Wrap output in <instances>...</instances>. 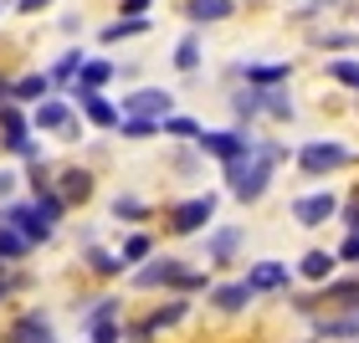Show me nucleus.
Wrapping results in <instances>:
<instances>
[{
    "label": "nucleus",
    "mask_w": 359,
    "mask_h": 343,
    "mask_svg": "<svg viewBox=\"0 0 359 343\" xmlns=\"http://www.w3.org/2000/svg\"><path fill=\"white\" fill-rule=\"evenodd\" d=\"M252 298H257V292H252L247 282H226V287H216V292H210V302H216L221 313H241V307H247Z\"/></svg>",
    "instance_id": "nucleus-11"
},
{
    "label": "nucleus",
    "mask_w": 359,
    "mask_h": 343,
    "mask_svg": "<svg viewBox=\"0 0 359 343\" xmlns=\"http://www.w3.org/2000/svg\"><path fill=\"white\" fill-rule=\"evenodd\" d=\"M262 113H267V118H277V123H287V118H292V97L272 88V92L262 97Z\"/></svg>",
    "instance_id": "nucleus-21"
},
{
    "label": "nucleus",
    "mask_w": 359,
    "mask_h": 343,
    "mask_svg": "<svg viewBox=\"0 0 359 343\" xmlns=\"http://www.w3.org/2000/svg\"><path fill=\"white\" fill-rule=\"evenodd\" d=\"M123 108L134 113V118H159V123H165V118H170V92H165V88H139Z\"/></svg>",
    "instance_id": "nucleus-7"
},
{
    "label": "nucleus",
    "mask_w": 359,
    "mask_h": 343,
    "mask_svg": "<svg viewBox=\"0 0 359 343\" xmlns=\"http://www.w3.org/2000/svg\"><path fill=\"white\" fill-rule=\"evenodd\" d=\"M308 6H334V0H308Z\"/></svg>",
    "instance_id": "nucleus-35"
},
{
    "label": "nucleus",
    "mask_w": 359,
    "mask_h": 343,
    "mask_svg": "<svg viewBox=\"0 0 359 343\" xmlns=\"http://www.w3.org/2000/svg\"><path fill=\"white\" fill-rule=\"evenodd\" d=\"M6 343H52V328H46L41 318H21V323L6 333Z\"/></svg>",
    "instance_id": "nucleus-13"
},
{
    "label": "nucleus",
    "mask_w": 359,
    "mask_h": 343,
    "mask_svg": "<svg viewBox=\"0 0 359 343\" xmlns=\"http://www.w3.org/2000/svg\"><path fill=\"white\" fill-rule=\"evenodd\" d=\"M201 57H205V46H201L195 31H190V36H180V46H175V67L180 72H195V67H201Z\"/></svg>",
    "instance_id": "nucleus-15"
},
{
    "label": "nucleus",
    "mask_w": 359,
    "mask_h": 343,
    "mask_svg": "<svg viewBox=\"0 0 359 343\" xmlns=\"http://www.w3.org/2000/svg\"><path fill=\"white\" fill-rule=\"evenodd\" d=\"M108 77H113V62H97L93 57V62H83V83H77V92H97Z\"/></svg>",
    "instance_id": "nucleus-17"
},
{
    "label": "nucleus",
    "mask_w": 359,
    "mask_h": 343,
    "mask_svg": "<svg viewBox=\"0 0 359 343\" xmlns=\"http://www.w3.org/2000/svg\"><path fill=\"white\" fill-rule=\"evenodd\" d=\"M318 338H359V313H344V318H318Z\"/></svg>",
    "instance_id": "nucleus-16"
},
{
    "label": "nucleus",
    "mask_w": 359,
    "mask_h": 343,
    "mask_svg": "<svg viewBox=\"0 0 359 343\" xmlns=\"http://www.w3.org/2000/svg\"><path fill=\"white\" fill-rule=\"evenodd\" d=\"M15 97H46V77L36 72V77H21L15 83Z\"/></svg>",
    "instance_id": "nucleus-28"
},
{
    "label": "nucleus",
    "mask_w": 359,
    "mask_h": 343,
    "mask_svg": "<svg viewBox=\"0 0 359 343\" xmlns=\"http://www.w3.org/2000/svg\"><path fill=\"white\" fill-rule=\"evenodd\" d=\"M236 251H241V225H221V231L205 241V256L216 261V267H226V261H231Z\"/></svg>",
    "instance_id": "nucleus-10"
},
{
    "label": "nucleus",
    "mask_w": 359,
    "mask_h": 343,
    "mask_svg": "<svg viewBox=\"0 0 359 343\" xmlns=\"http://www.w3.org/2000/svg\"><path fill=\"white\" fill-rule=\"evenodd\" d=\"M165 134H175V139H201L205 128L195 123V118H165Z\"/></svg>",
    "instance_id": "nucleus-25"
},
{
    "label": "nucleus",
    "mask_w": 359,
    "mask_h": 343,
    "mask_svg": "<svg viewBox=\"0 0 359 343\" xmlns=\"http://www.w3.org/2000/svg\"><path fill=\"white\" fill-rule=\"evenodd\" d=\"M118 128H123L128 139H149V134H159L165 123H159V118H128V123H118Z\"/></svg>",
    "instance_id": "nucleus-24"
},
{
    "label": "nucleus",
    "mask_w": 359,
    "mask_h": 343,
    "mask_svg": "<svg viewBox=\"0 0 359 343\" xmlns=\"http://www.w3.org/2000/svg\"><path fill=\"white\" fill-rule=\"evenodd\" d=\"M118 338V328H113V323H103V328H93V343H113Z\"/></svg>",
    "instance_id": "nucleus-31"
},
{
    "label": "nucleus",
    "mask_w": 359,
    "mask_h": 343,
    "mask_svg": "<svg viewBox=\"0 0 359 343\" xmlns=\"http://www.w3.org/2000/svg\"><path fill=\"white\" fill-rule=\"evenodd\" d=\"M287 282H292L287 261H257V267L247 272V287H252V292H283Z\"/></svg>",
    "instance_id": "nucleus-8"
},
{
    "label": "nucleus",
    "mask_w": 359,
    "mask_h": 343,
    "mask_svg": "<svg viewBox=\"0 0 359 343\" xmlns=\"http://www.w3.org/2000/svg\"><path fill=\"white\" fill-rule=\"evenodd\" d=\"M36 123H41V128H67L72 118H67V108H62V103H41V108H36Z\"/></svg>",
    "instance_id": "nucleus-22"
},
{
    "label": "nucleus",
    "mask_w": 359,
    "mask_h": 343,
    "mask_svg": "<svg viewBox=\"0 0 359 343\" xmlns=\"http://www.w3.org/2000/svg\"><path fill=\"white\" fill-rule=\"evenodd\" d=\"M21 251H26V241H21V236L0 231V256H21Z\"/></svg>",
    "instance_id": "nucleus-29"
},
{
    "label": "nucleus",
    "mask_w": 359,
    "mask_h": 343,
    "mask_svg": "<svg viewBox=\"0 0 359 343\" xmlns=\"http://www.w3.org/2000/svg\"><path fill=\"white\" fill-rule=\"evenodd\" d=\"M236 10V0H185V21L190 26H210V21H226Z\"/></svg>",
    "instance_id": "nucleus-9"
},
{
    "label": "nucleus",
    "mask_w": 359,
    "mask_h": 343,
    "mask_svg": "<svg viewBox=\"0 0 359 343\" xmlns=\"http://www.w3.org/2000/svg\"><path fill=\"white\" fill-rule=\"evenodd\" d=\"M149 246H154L149 236H128V241H123V261H144V256H149Z\"/></svg>",
    "instance_id": "nucleus-27"
},
{
    "label": "nucleus",
    "mask_w": 359,
    "mask_h": 343,
    "mask_svg": "<svg viewBox=\"0 0 359 343\" xmlns=\"http://www.w3.org/2000/svg\"><path fill=\"white\" fill-rule=\"evenodd\" d=\"M339 261H359V231H349V241L339 246Z\"/></svg>",
    "instance_id": "nucleus-30"
},
{
    "label": "nucleus",
    "mask_w": 359,
    "mask_h": 343,
    "mask_svg": "<svg viewBox=\"0 0 359 343\" xmlns=\"http://www.w3.org/2000/svg\"><path fill=\"white\" fill-rule=\"evenodd\" d=\"M354 31H313V46H323V52H354Z\"/></svg>",
    "instance_id": "nucleus-19"
},
{
    "label": "nucleus",
    "mask_w": 359,
    "mask_h": 343,
    "mask_svg": "<svg viewBox=\"0 0 359 343\" xmlns=\"http://www.w3.org/2000/svg\"><path fill=\"white\" fill-rule=\"evenodd\" d=\"M15 6H21V10L31 15V10H36V6H46V0H15Z\"/></svg>",
    "instance_id": "nucleus-33"
},
{
    "label": "nucleus",
    "mask_w": 359,
    "mask_h": 343,
    "mask_svg": "<svg viewBox=\"0 0 359 343\" xmlns=\"http://www.w3.org/2000/svg\"><path fill=\"white\" fill-rule=\"evenodd\" d=\"M231 77H247V88L272 92L277 83H287V77H292V62H236Z\"/></svg>",
    "instance_id": "nucleus-5"
},
{
    "label": "nucleus",
    "mask_w": 359,
    "mask_h": 343,
    "mask_svg": "<svg viewBox=\"0 0 359 343\" xmlns=\"http://www.w3.org/2000/svg\"><path fill=\"white\" fill-rule=\"evenodd\" d=\"M277 159H287L283 144H257V154L236 159V164H226V185H231V195L241 205H257L267 195V179L277 169Z\"/></svg>",
    "instance_id": "nucleus-1"
},
{
    "label": "nucleus",
    "mask_w": 359,
    "mask_h": 343,
    "mask_svg": "<svg viewBox=\"0 0 359 343\" xmlns=\"http://www.w3.org/2000/svg\"><path fill=\"white\" fill-rule=\"evenodd\" d=\"M113 216H128V220H144V200H134V195H118V200H113Z\"/></svg>",
    "instance_id": "nucleus-26"
},
{
    "label": "nucleus",
    "mask_w": 359,
    "mask_h": 343,
    "mask_svg": "<svg viewBox=\"0 0 359 343\" xmlns=\"http://www.w3.org/2000/svg\"><path fill=\"white\" fill-rule=\"evenodd\" d=\"M210 216H216V195H195V200H180V205L170 210V231L190 236V231H201Z\"/></svg>",
    "instance_id": "nucleus-4"
},
{
    "label": "nucleus",
    "mask_w": 359,
    "mask_h": 343,
    "mask_svg": "<svg viewBox=\"0 0 359 343\" xmlns=\"http://www.w3.org/2000/svg\"><path fill=\"white\" fill-rule=\"evenodd\" d=\"M149 6H154V0H123V15H144Z\"/></svg>",
    "instance_id": "nucleus-32"
},
{
    "label": "nucleus",
    "mask_w": 359,
    "mask_h": 343,
    "mask_svg": "<svg viewBox=\"0 0 359 343\" xmlns=\"http://www.w3.org/2000/svg\"><path fill=\"white\" fill-rule=\"evenodd\" d=\"M349 159L354 154L339 139H313V144H303V149H298V169L303 174H334V169H344Z\"/></svg>",
    "instance_id": "nucleus-3"
},
{
    "label": "nucleus",
    "mask_w": 359,
    "mask_h": 343,
    "mask_svg": "<svg viewBox=\"0 0 359 343\" xmlns=\"http://www.w3.org/2000/svg\"><path fill=\"white\" fill-rule=\"evenodd\" d=\"M11 179H15V174H0V195H6V190H11Z\"/></svg>",
    "instance_id": "nucleus-34"
},
{
    "label": "nucleus",
    "mask_w": 359,
    "mask_h": 343,
    "mask_svg": "<svg viewBox=\"0 0 359 343\" xmlns=\"http://www.w3.org/2000/svg\"><path fill=\"white\" fill-rule=\"evenodd\" d=\"M329 77L359 92V57H334V62H329Z\"/></svg>",
    "instance_id": "nucleus-18"
},
{
    "label": "nucleus",
    "mask_w": 359,
    "mask_h": 343,
    "mask_svg": "<svg viewBox=\"0 0 359 343\" xmlns=\"http://www.w3.org/2000/svg\"><path fill=\"white\" fill-rule=\"evenodd\" d=\"M0 123H6V144H11V149H26V123H21V113H6Z\"/></svg>",
    "instance_id": "nucleus-23"
},
{
    "label": "nucleus",
    "mask_w": 359,
    "mask_h": 343,
    "mask_svg": "<svg viewBox=\"0 0 359 343\" xmlns=\"http://www.w3.org/2000/svg\"><path fill=\"white\" fill-rule=\"evenodd\" d=\"M77 103L88 108V118H93L97 128H113V123H118V108H113V103H103L97 92H77Z\"/></svg>",
    "instance_id": "nucleus-14"
},
{
    "label": "nucleus",
    "mask_w": 359,
    "mask_h": 343,
    "mask_svg": "<svg viewBox=\"0 0 359 343\" xmlns=\"http://www.w3.org/2000/svg\"><path fill=\"white\" fill-rule=\"evenodd\" d=\"M0 292H6V287H0Z\"/></svg>",
    "instance_id": "nucleus-36"
},
{
    "label": "nucleus",
    "mask_w": 359,
    "mask_h": 343,
    "mask_svg": "<svg viewBox=\"0 0 359 343\" xmlns=\"http://www.w3.org/2000/svg\"><path fill=\"white\" fill-rule=\"evenodd\" d=\"M149 31V21L144 15H128V21H113L108 31H103V41H123V36H144Z\"/></svg>",
    "instance_id": "nucleus-20"
},
{
    "label": "nucleus",
    "mask_w": 359,
    "mask_h": 343,
    "mask_svg": "<svg viewBox=\"0 0 359 343\" xmlns=\"http://www.w3.org/2000/svg\"><path fill=\"white\" fill-rule=\"evenodd\" d=\"M334 267H339V256H334V251H308V256L298 261V272L308 276V282H329Z\"/></svg>",
    "instance_id": "nucleus-12"
},
{
    "label": "nucleus",
    "mask_w": 359,
    "mask_h": 343,
    "mask_svg": "<svg viewBox=\"0 0 359 343\" xmlns=\"http://www.w3.org/2000/svg\"><path fill=\"white\" fill-rule=\"evenodd\" d=\"M201 154H210V159H221V164H236V159H247V154H257V139L247 134V128H205L201 139Z\"/></svg>",
    "instance_id": "nucleus-2"
},
{
    "label": "nucleus",
    "mask_w": 359,
    "mask_h": 343,
    "mask_svg": "<svg viewBox=\"0 0 359 343\" xmlns=\"http://www.w3.org/2000/svg\"><path fill=\"white\" fill-rule=\"evenodd\" d=\"M329 216H339V200L329 190H318V195H303V200H292V220L298 225H323Z\"/></svg>",
    "instance_id": "nucleus-6"
}]
</instances>
